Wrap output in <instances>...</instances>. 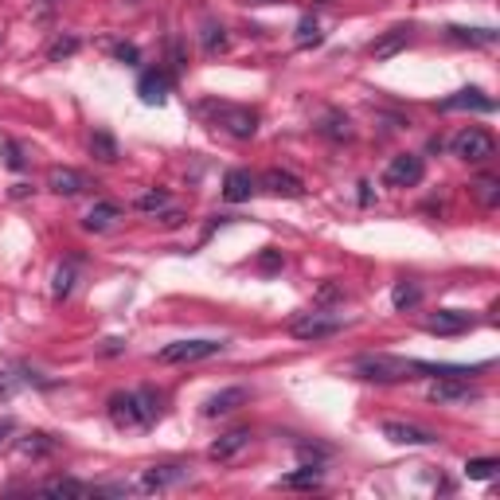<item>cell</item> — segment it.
I'll use <instances>...</instances> for the list:
<instances>
[{
	"instance_id": "cell-21",
	"label": "cell",
	"mask_w": 500,
	"mask_h": 500,
	"mask_svg": "<svg viewBox=\"0 0 500 500\" xmlns=\"http://www.w3.org/2000/svg\"><path fill=\"white\" fill-rule=\"evenodd\" d=\"M118 219H121V207L114 200H98V204H90L82 227H87V231H106L110 223H118Z\"/></svg>"
},
{
	"instance_id": "cell-20",
	"label": "cell",
	"mask_w": 500,
	"mask_h": 500,
	"mask_svg": "<svg viewBox=\"0 0 500 500\" xmlns=\"http://www.w3.org/2000/svg\"><path fill=\"white\" fill-rule=\"evenodd\" d=\"M446 35H450L454 43H469V47H493V43L500 40L496 27H461V24L446 27Z\"/></svg>"
},
{
	"instance_id": "cell-16",
	"label": "cell",
	"mask_w": 500,
	"mask_h": 500,
	"mask_svg": "<svg viewBox=\"0 0 500 500\" xmlns=\"http://www.w3.org/2000/svg\"><path fill=\"white\" fill-rule=\"evenodd\" d=\"M262 188H266L270 196H286V200L305 196V184H301L294 173H286V168H270V173L262 176Z\"/></svg>"
},
{
	"instance_id": "cell-10",
	"label": "cell",
	"mask_w": 500,
	"mask_h": 500,
	"mask_svg": "<svg viewBox=\"0 0 500 500\" xmlns=\"http://www.w3.org/2000/svg\"><path fill=\"white\" fill-rule=\"evenodd\" d=\"M250 427H235V430H227V434H219V438L212 442V450H207V458L212 461H235L242 454V450L250 446Z\"/></svg>"
},
{
	"instance_id": "cell-25",
	"label": "cell",
	"mask_w": 500,
	"mask_h": 500,
	"mask_svg": "<svg viewBox=\"0 0 500 500\" xmlns=\"http://www.w3.org/2000/svg\"><path fill=\"white\" fill-rule=\"evenodd\" d=\"M59 450V442L51 438V434H27V438L20 442V454L24 458H47Z\"/></svg>"
},
{
	"instance_id": "cell-39",
	"label": "cell",
	"mask_w": 500,
	"mask_h": 500,
	"mask_svg": "<svg viewBox=\"0 0 500 500\" xmlns=\"http://www.w3.org/2000/svg\"><path fill=\"white\" fill-rule=\"evenodd\" d=\"M160 219H165V227H181V223H184V212H165Z\"/></svg>"
},
{
	"instance_id": "cell-24",
	"label": "cell",
	"mask_w": 500,
	"mask_h": 500,
	"mask_svg": "<svg viewBox=\"0 0 500 500\" xmlns=\"http://www.w3.org/2000/svg\"><path fill=\"white\" fill-rule=\"evenodd\" d=\"M40 493H47V496H90L94 488H90V485H82V481L59 477V481H43Z\"/></svg>"
},
{
	"instance_id": "cell-12",
	"label": "cell",
	"mask_w": 500,
	"mask_h": 500,
	"mask_svg": "<svg viewBox=\"0 0 500 500\" xmlns=\"http://www.w3.org/2000/svg\"><path fill=\"white\" fill-rule=\"evenodd\" d=\"M438 110H442V114H454V110H477V114H493L496 102L469 87V90H458V94H450V98H442Z\"/></svg>"
},
{
	"instance_id": "cell-18",
	"label": "cell",
	"mask_w": 500,
	"mask_h": 500,
	"mask_svg": "<svg viewBox=\"0 0 500 500\" xmlns=\"http://www.w3.org/2000/svg\"><path fill=\"white\" fill-rule=\"evenodd\" d=\"M242 403H247V387H227V391L212 395V399L204 403V419H219V414H231V411H239Z\"/></svg>"
},
{
	"instance_id": "cell-13",
	"label": "cell",
	"mask_w": 500,
	"mask_h": 500,
	"mask_svg": "<svg viewBox=\"0 0 500 500\" xmlns=\"http://www.w3.org/2000/svg\"><path fill=\"white\" fill-rule=\"evenodd\" d=\"M411 40H414V35H411L407 24L391 27V32H383L380 40H372V59H380V63H383V59H395L399 51H407Z\"/></svg>"
},
{
	"instance_id": "cell-7",
	"label": "cell",
	"mask_w": 500,
	"mask_h": 500,
	"mask_svg": "<svg viewBox=\"0 0 500 500\" xmlns=\"http://www.w3.org/2000/svg\"><path fill=\"white\" fill-rule=\"evenodd\" d=\"M422 176H427V165H422V157H414V153L391 157V165L383 168L387 188H414V184H422Z\"/></svg>"
},
{
	"instance_id": "cell-28",
	"label": "cell",
	"mask_w": 500,
	"mask_h": 500,
	"mask_svg": "<svg viewBox=\"0 0 500 500\" xmlns=\"http://www.w3.org/2000/svg\"><path fill=\"white\" fill-rule=\"evenodd\" d=\"M473 196L485 207H496L500 204V181L496 176H481V181H473Z\"/></svg>"
},
{
	"instance_id": "cell-1",
	"label": "cell",
	"mask_w": 500,
	"mask_h": 500,
	"mask_svg": "<svg viewBox=\"0 0 500 500\" xmlns=\"http://www.w3.org/2000/svg\"><path fill=\"white\" fill-rule=\"evenodd\" d=\"M160 419V399L149 387L141 391H118L110 399V422L118 430H149Z\"/></svg>"
},
{
	"instance_id": "cell-5",
	"label": "cell",
	"mask_w": 500,
	"mask_h": 500,
	"mask_svg": "<svg viewBox=\"0 0 500 500\" xmlns=\"http://www.w3.org/2000/svg\"><path fill=\"white\" fill-rule=\"evenodd\" d=\"M184 481H192V465H184V461H165V465H149L145 473H141V493H168V488L184 485Z\"/></svg>"
},
{
	"instance_id": "cell-22",
	"label": "cell",
	"mask_w": 500,
	"mask_h": 500,
	"mask_svg": "<svg viewBox=\"0 0 500 500\" xmlns=\"http://www.w3.org/2000/svg\"><path fill=\"white\" fill-rule=\"evenodd\" d=\"M320 481H325V473H320V465H313V461H305L301 469H294V473H286L278 481V488H317Z\"/></svg>"
},
{
	"instance_id": "cell-29",
	"label": "cell",
	"mask_w": 500,
	"mask_h": 500,
	"mask_svg": "<svg viewBox=\"0 0 500 500\" xmlns=\"http://www.w3.org/2000/svg\"><path fill=\"white\" fill-rule=\"evenodd\" d=\"M500 469V461L496 458H469L465 461V477L469 481H488Z\"/></svg>"
},
{
	"instance_id": "cell-9",
	"label": "cell",
	"mask_w": 500,
	"mask_h": 500,
	"mask_svg": "<svg viewBox=\"0 0 500 500\" xmlns=\"http://www.w3.org/2000/svg\"><path fill=\"white\" fill-rule=\"evenodd\" d=\"M383 438L395 446H434L438 434L427 427H414V422H383Z\"/></svg>"
},
{
	"instance_id": "cell-33",
	"label": "cell",
	"mask_w": 500,
	"mask_h": 500,
	"mask_svg": "<svg viewBox=\"0 0 500 500\" xmlns=\"http://www.w3.org/2000/svg\"><path fill=\"white\" fill-rule=\"evenodd\" d=\"M74 51H79V40H74V35H63V40L51 43V51L47 55H51V63H59V59H67V55H74Z\"/></svg>"
},
{
	"instance_id": "cell-30",
	"label": "cell",
	"mask_w": 500,
	"mask_h": 500,
	"mask_svg": "<svg viewBox=\"0 0 500 500\" xmlns=\"http://www.w3.org/2000/svg\"><path fill=\"white\" fill-rule=\"evenodd\" d=\"M71 289H74V266H59L51 278V297L63 301V297H71Z\"/></svg>"
},
{
	"instance_id": "cell-34",
	"label": "cell",
	"mask_w": 500,
	"mask_h": 500,
	"mask_svg": "<svg viewBox=\"0 0 500 500\" xmlns=\"http://www.w3.org/2000/svg\"><path fill=\"white\" fill-rule=\"evenodd\" d=\"M4 165L8 168H16V173H20V168L27 165V157H24V149L16 145V141H4Z\"/></svg>"
},
{
	"instance_id": "cell-43",
	"label": "cell",
	"mask_w": 500,
	"mask_h": 500,
	"mask_svg": "<svg viewBox=\"0 0 500 500\" xmlns=\"http://www.w3.org/2000/svg\"><path fill=\"white\" fill-rule=\"evenodd\" d=\"M43 4H51V0H43Z\"/></svg>"
},
{
	"instance_id": "cell-42",
	"label": "cell",
	"mask_w": 500,
	"mask_h": 500,
	"mask_svg": "<svg viewBox=\"0 0 500 500\" xmlns=\"http://www.w3.org/2000/svg\"><path fill=\"white\" fill-rule=\"evenodd\" d=\"M254 4H270V0H254Z\"/></svg>"
},
{
	"instance_id": "cell-31",
	"label": "cell",
	"mask_w": 500,
	"mask_h": 500,
	"mask_svg": "<svg viewBox=\"0 0 500 500\" xmlns=\"http://www.w3.org/2000/svg\"><path fill=\"white\" fill-rule=\"evenodd\" d=\"M204 51H207V55L227 51V32H223L219 24H207V27H204Z\"/></svg>"
},
{
	"instance_id": "cell-23",
	"label": "cell",
	"mask_w": 500,
	"mask_h": 500,
	"mask_svg": "<svg viewBox=\"0 0 500 500\" xmlns=\"http://www.w3.org/2000/svg\"><path fill=\"white\" fill-rule=\"evenodd\" d=\"M391 305L399 309V313H407V309H419V305H422V286H419V281H399V286L391 289Z\"/></svg>"
},
{
	"instance_id": "cell-40",
	"label": "cell",
	"mask_w": 500,
	"mask_h": 500,
	"mask_svg": "<svg viewBox=\"0 0 500 500\" xmlns=\"http://www.w3.org/2000/svg\"><path fill=\"white\" fill-rule=\"evenodd\" d=\"M12 430H16V422H12V419H0V442H4Z\"/></svg>"
},
{
	"instance_id": "cell-19",
	"label": "cell",
	"mask_w": 500,
	"mask_h": 500,
	"mask_svg": "<svg viewBox=\"0 0 500 500\" xmlns=\"http://www.w3.org/2000/svg\"><path fill=\"white\" fill-rule=\"evenodd\" d=\"M317 134L328 137V141H352L356 129H352V121H348V114H341V110H325L317 121Z\"/></svg>"
},
{
	"instance_id": "cell-35",
	"label": "cell",
	"mask_w": 500,
	"mask_h": 500,
	"mask_svg": "<svg viewBox=\"0 0 500 500\" xmlns=\"http://www.w3.org/2000/svg\"><path fill=\"white\" fill-rule=\"evenodd\" d=\"M110 51H114V59H118V63H137V59H141V51H137L134 43H114Z\"/></svg>"
},
{
	"instance_id": "cell-27",
	"label": "cell",
	"mask_w": 500,
	"mask_h": 500,
	"mask_svg": "<svg viewBox=\"0 0 500 500\" xmlns=\"http://www.w3.org/2000/svg\"><path fill=\"white\" fill-rule=\"evenodd\" d=\"M137 212H145V215H160L168 207V192L165 188H157V192H141L137 200H134Z\"/></svg>"
},
{
	"instance_id": "cell-8",
	"label": "cell",
	"mask_w": 500,
	"mask_h": 500,
	"mask_svg": "<svg viewBox=\"0 0 500 500\" xmlns=\"http://www.w3.org/2000/svg\"><path fill=\"white\" fill-rule=\"evenodd\" d=\"M344 328L341 317H328V313H305L297 317L294 325H289V333L297 336V341H325V336H336Z\"/></svg>"
},
{
	"instance_id": "cell-4",
	"label": "cell",
	"mask_w": 500,
	"mask_h": 500,
	"mask_svg": "<svg viewBox=\"0 0 500 500\" xmlns=\"http://www.w3.org/2000/svg\"><path fill=\"white\" fill-rule=\"evenodd\" d=\"M223 341H176V344H165L157 352L160 364H200V360H212V356L223 352Z\"/></svg>"
},
{
	"instance_id": "cell-14",
	"label": "cell",
	"mask_w": 500,
	"mask_h": 500,
	"mask_svg": "<svg viewBox=\"0 0 500 500\" xmlns=\"http://www.w3.org/2000/svg\"><path fill=\"white\" fill-rule=\"evenodd\" d=\"M168 90H173V79H168L165 71H145L137 82V94L145 106H165L168 102Z\"/></svg>"
},
{
	"instance_id": "cell-15",
	"label": "cell",
	"mask_w": 500,
	"mask_h": 500,
	"mask_svg": "<svg viewBox=\"0 0 500 500\" xmlns=\"http://www.w3.org/2000/svg\"><path fill=\"white\" fill-rule=\"evenodd\" d=\"M254 192H258V181H254L247 168H231V173L223 176V200L227 204H242V200H250Z\"/></svg>"
},
{
	"instance_id": "cell-32",
	"label": "cell",
	"mask_w": 500,
	"mask_h": 500,
	"mask_svg": "<svg viewBox=\"0 0 500 500\" xmlns=\"http://www.w3.org/2000/svg\"><path fill=\"white\" fill-rule=\"evenodd\" d=\"M325 35H320V24L313 20V16H301L297 24V47H309V43H320Z\"/></svg>"
},
{
	"instance_id": "cell-36",
	"label": "cell",
	"mask_w": 500,
	"mask_h": 500,
	"mask_svg": "<svg viewBox=\"0 0 500 500\" xmlns=\"http://www.w3.org/2000/svg\"><path fill=\"white\" fill-rule=\"evenodd\" d=\"M281 262H286V258H281V250H262L258 254V270H281Z\"/></svg>"
},
{
	"instance_id": "cell-38",
	"label": "cell",
	"mask_w": 500,
	"mask_h": 500,
	"mask_svg": "<svg viewBox=\"0 0 500 500\" xmlns=\"http://www.w3.org/2000/svg\"><path fill=\"white\" fill-rule=\"evenodd\" d=\"M121 348H126V341H121V336H114V341H106V344H102V356H118Z\"/></svg>"
},
{
	"instance_id": "cell-41",
	"label": "cell",
	"mask_w": 500,
	"mask_h": 500,
	"mask_svg": "<svg viewBox=\"0 0 500 500\" xmlns=\"http://www.w3.org/2000/svg\"><path fill=\"white\" fill-rule=\"evenodd\" d=\"M0 395H8V383L4 380H0Z\"/></svg>"
},
{
	"instance_id": "cell-26",
	"label": "cell",
	"mask_w": 500,
	"mask_h": 500,
	"mask_svg": "<svg viewBox=\"0 0 500 500\" xmlns=\"http://www.w3.org/2000/svg\"><path fill=\"white\" fill-rule=\"evenodd\" d=\"M90 153L98 160H106V165H114V160H118V141L110 137L106 129H98V134L90 137Z\"/></svg>"
},
{
	"instance_id": "cell-2",
	"label": "cell",
	"mask_w": 500,
	"mask_h": 500,
	"mask_svg": "<svg viewBox=\"0 0 500 500\" xmlns=\"http://www.w3.org/2000/svg\"><path fill=\"white\" fill-rule=\"evenodd\" d=\"M200 110L215 121V126L223 129V134H231L235 141H250L254 134H258V114H254L250 106H235V102H215V98H207Z\"/></svg>"
},
{
	"instance_id": "cell-37",
	"label": "cell",
	"mask_w": 500,
	"mask_h": 500,
	"mask_svg": "<svg viewBox=\"0 0 500 500\" xmlns=\"http://www.w3.org/2000/svg\"><path fill=\"white\" fill-rule=\"evenodd\" d=\"M317 301H320V305H328V301H344V289L333 286V281H325V286L317 289Z\"/></svg>"
},
{
	"instance_id": "cell-11",
	"label": "cell",
	"mask_w": 500,
	"mask_h": 500,
	"mask_svg": "<svg viewBox=\"0 0 500 500\" xmlns=\"http://www.w3.org/2000/svg\"><path fill=\"white\" fill-rule=\"evenodd\" d=\"M473 328V317L461 313V309H438L434 317H427V333L434 336H461Z\"/></svg>"
},
{
	"instance_id": "cell-17",
	"label": "cell",
	"mask_w": 500,
	"mask_h": 500,
	"mask_svg": "<svg viewBox=\"0 0 500 500\" xmlns=\"http://www.w3.org/2000/svg\"><path fill=\"white\" fill-rule=\"evenodd\" d=\"M47 188H51L55 196H79L82 188H90V181L79 168H51V173H47Z\"/></svg>"
},
{
	"instance_id": "cell-3",
	"label": "cell",
	"mask_w": 500,
	"mask_h": 500,
	"mask_svg": "<svg viewBox=\"0 0 500 500\" xmlns=\"http://www.w3.org/2000/svg\"><path fill=\"white\" fill-rule=\"evenodd\" d=\"M450 149H454V157L469 160V165H481V160H488L496 153V141L488 129H477V126H465L461 134H454V141H450Z\"/></svg>"
},
{
	"instance_id": "cell-6",
	"label": "cell",
	"mask_w": 500,
	"mask_h": 500,
	"mask_svg": "<svg viewBox=\"0 0 500 500\" xmlns=\"http://www.w3.org/2000/svg\"><path fill=\"white\" fill-rule=\"evenodd\" d=\"M430 403L438 407H450V403H477L481 387H473L465 375H438V383H430Z\"/></svg>"
}]
</instances>
